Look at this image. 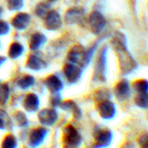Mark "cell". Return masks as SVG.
<instances>
[{
	"mask_svg": "<svg viewBox=\"0 0 148 148\" xmlns=\"http://www.w3.org/2000/svg\"><path fill=\"white\" fill-rule=\"evenodd\" d=\"M46 86L51 93H58L63 88V82L56 75H50L45 81Z\"/></svg>",
	"mask_w": 148,
	"mask_h": 148,
	"instance_id": "cell-16",
	"label": "cell"
},
{
	"mask_svg": "<svg viewBox=\"0 0 148 148\" xmlns=\"http://www.w3.org/2000/svg\"><path fill=\"white\" fill-rule=\"evenodd\" d=\"M48 130L46 128L42 127H37L30 132L29 135V144L31 147H38L42 144L47 135Z\"/></svg>",
	"mask_w": 148,
	"mask_h": 148,
	"instance_id": "cell-11",
	"label": "cell"
},
{
	"mask_svg": "<svg viewBox=\"0 0 148 148\" xmlns=\"http://www.w3.org/2000/svg\"><path fill=\"white\" fill-rule=\"evenodd\" d=\"M133 88L138 93H147V81L141 79L133 84Z\"/></svg>",
	"mask_w": 148,
	"mask_h": 148,
	"instance_id": "cell-25",
	"label": "cell"
},
{
	"mask_svg": "<svg viewBox=\"0 0 148 148\" xmlns=\"http://www.w3.org/2000/svg\"><path fill=\"white\" fill-rule=\"evenodd\" d=\"M6 61V58L2 56H0V66H1V64L4 63V62Z\"/></svg>",
	"mask_w": 148,
	"mask_h": 148,
	"instance_id": "cell-34",
	"label": "cell"
},
{
	"mask_svg": "<svg viewBox=\"0 0 148 148\" xmlns=\"http://www.w3.org/2000/svg\"><path fill=\"white\" fill-rule=\"evenodd\" d=\"M112 46L117 53L120 63V67L124 75H127L132 72L136 68L137 64L131 53L127 50L124 40V36L121 33L117 34L116 37L113 38Z\"/></svg>",
	"mask_w": 148,
	"mask_h": 148,
	"instance_id": "cell-1",
	"label": "cell"
},
{
	"mask_svg": "<svg viewBox=\"0 0 148 148\" xmlns=\"http://www.w3.org/2000/svg\"><path fill=\"white\" fill-rule=\"evenodd\" d=\"M53 98H51V105L53 107H57L60 105L61 103V98L60 95H59L58 93H54L53 94Z\"/></svg>",
	"mask_w": 148,
	"mask_h": 148,
	"instance_id": "cell-32",
	"label": "cell"
},
{
	"mask_svg": "<svg viewBox=\"0 0 148 148\" xmlns=\"http://www.w3.org/2000/svg\"><path fill=\"white\" fill-rule=\"evenodd\" d=\"M46 40V36L41 33H36L32 35L29 40V47L32 51H36L40 49Z\"/></svg>",
	"mask_w": 148,
	"mask_h": 148,
	"instance_id": "cell-19",
	"label": "cell"
},
{
	"mask_svg": "<svg viewBox=\"0 0 148 148\" xmlns=\"http://www.w3.org/2000/svg\"><path fill=\"white\" fill-rule=\"evenodd\" d=\"M63 71L66 80L72 84L75 83L80 79L82 72L81 67L70 62H67L64 65Z\"/></svg>",
	"mask_w": 148,
	"mask_h": 148,
	"instance_id": "cell-6",
	"label": "cell"
},
{
	"mask_svg": "<svg viewBox=\"0 0 148 148\" xmlns=\"http://www.w3.org/2000/svg\"><path fill=\"white\" fill-rule=\"evenodd\" d=\"M59 106H60L62 109L64 110V111L70 112L76 119H80V117L82 116L81 110L79 109V108L78 107V106L77 105L76 103L74 102V101L69 100V101L61 102Z\"/></svg>",
	"mask_w": 148,
	"mask_h": 148,
	"instance_id": "cell-17",
	"label": "cell"
},
{
	"mask_svg": "<svg viewBox=\"0 0 148 148\" xmlns=\"http://www.w3.org/2000/svg\"><path fill=\"white\" fill-rule=\"evenodd\" d=\"M89 24L91 31L95 34H99L106 25L103 15L98 11H92L89 16Z\"/></svg>",
	"mask_w": 148,
	"mask_h": 148,
	"instance_id": "cell-5",
	"label": "cell"
},
{
	"mask_svg": "<svg viewBox=\"0 0 148 148\" xmlns=\"http://www.w3.org/2000/svg\"><path fill=\"white\" fill-rule=\"evenodd\" d=\"M95 140L96 147H107L112 140V133L109 130L104 129L97 130L95 132Z\"/></svg>",
	"mask_w": 148,
	"mask_h": 148,
	"instance_id": "cell-13",
	"label": "cell"
},
{
	"mask_svg": "<svg viewBox=\"0 0 148 148\" xmlns=\"http://www.w3.org/2000/svg\"><path fill=\"white\" fill-rule=\"evenodd\" d=\"M30 23V14L26 12H20L16 14L12 19V25L14 28L19 30H23L28 27Z\"/></svg>",
	"mask_w": 148,
	"mask_h": 148,
	"instance_id": "cell-14",
	"label": "cell"
},
{
	"mask_svg": "<svg viewBox=\"0 0 148 148\" xmlns=\"http://www.w3.org/2000/svg\"><path fill=\"white\" fill-rule=\"evenodd\" d=\"M38 118L42 125L50 127L53 125L58 120V114L53 108H45L38 113Z\"/></svg>",
	"mask_w": 148,
	"mask_h": 148,
	"instance_id": "cell-8",
	"label": "cell"
},
{
	"mask_svg": "<svg viewBox=\"0 0 148 148\" xmlns=\"http://www.w3.org/2000/svg\"><path fill=\"white\" fill-rule=\"evenodd\" d=\"M17 139L12 134H8L4 137L1 143V148H17Z\"/></svg>",
	"mask_w": 148,
	"mask_h": 148,
	"instance_id": "cell-23",
	"label": "cell"
},
{
	"mask_svg": "<svg viewBox=\"0 0 148 148\" xmlns=\"http://www.w3.org/2000/svg\"><path fill=\"white\" fill-rule=\"evenodd\" d=\"M136 105L143 108H147L148 105V99L147 93H139L137 96H136L135 99Z\"/></svg>",
	"mask_w": 148,
	"mask_h": 148,
	"instance_id": "cell-26",
	"label": "cell"
},
{
	"mask_svg": "<svg viewBox=\"0 0 148 148\" xmlns=\"http://www.w3.org/2000/svg\"><path fill=\"white\" fill-rule=\"evenodd\" d=\"M34 82L35 78L33 76H31V75H27L21 77V79L17 82V85H18V86L21 89L25 90L29 88L30 87L33 86L34 85Z\"/></svg>",
	"mask_w": 148,
	"mask_h": 148,
	"instance_id": "cell-21",
	"label": "cell"
},
{
	"mask_svg": "<svg viewBox=\"0 0 148 148\" xmlns=\"http://www.w3.org/2000/svg\"><path fill=\"white\" fill-rule=\"evenodd\" d=\"M10 120L6 111L0 109V130H4L8 126Z\"/></svg>",
	"mask_w": 148,
	"mask_h": 148,
	"instance_id": "cell-29",
	"label": "cell"
},
{
	"mask_svg": "<svg viewBox=\"0 0 148 148\" xmlns=\"http://www.w3.org/2000/svg\"><path fill=\"white\" fill-rule=\"evenodd\" d=\"M10 31V25L5 21H0V36L6 35Z\"/></svg>",
	"mask_w": 148,
	"mask_h": 148,
	"instance_id": "cell-30",
	"label": "cell"
},
{
	"mask_svg": "<svg viewBox=\"0 0 148 148\" xmlns=\"http://www.w3.org/2000/svg\"><path fill=\"white\" fill-rule=\"evenodd\" d=\"M114 94L119 101H124L128 99L131 95V90L129 82L125 79L120 81L114 88Z\"/></svg>",
	"mask_w": 148,
	"mask_h": 148,
	"instance_id": "cell-12",
	"label": "cell"
},
{
	"mask_svg": "<svg viewBox=\"0 0 148 148\" xmlns=\"http://www.w3.org/2000/svg\"><path fill=\"white\" fill-rule=\"evenodd\" d=\"M139 143H140V145L141 148H147V134H143L140 137Z\"/></svg>",
	"mask_w": 148,
	"mask_h": 148,
	"instance_id": "cell-33",
	"label": "cell"
},
{
	"mask_svg": "<svg viewBox=\"0 0 148 148\" xmlns=\"http://www.w3.org/2000/svg\"><path fill=\"white\" fill-rule=\"evenodd\" d=\"M7 5L10 11H17L23 7V0H7Z\"/></svg>",
	"mask_w": 148,
	"mask_h": 148,
	"instance_id": "cell-27",
	"label": "cell"
},
{
	"mask_svg": "<svg viewBox=\"0 0 148 148\" xmlns=\"http://www.w3.org/2000/svg\"><path fill=\"white\" fill-rule=\"evenodd\" d=\"M40 101L37 95L35 93H29L25 98L23 101V107L27 112H35L39 108Z\"/></svg>",
	"mask_w": 148,
	"mask_h": 148,
	"instance_id": "cell-15",
	"label": "cell"
},
{
	"mask_svg": "<svg viewBox=\"0 0 148 148\" xmlns=\"http://www.w3.org/2000/svg\"><path fill=\"white\" fill-rule=\"evenodd\" d=\"M107 47H103L98 56L94 71V79L104 82L106 79Z\"/></svg>",
	"mask_w": 148,
	"mask_h": 148,
	"instance_id": "cell-3",
	"label": "cell"
},
{
	"mask_svg": "<svg viewBox=\"0 0 148 148\" xmlns=\"http://www.w3.org/2000/svg\"><path fill=\"white\" fill-rule=\"evenodd\" d=\"M98 114L104 119H111L116 114L115 105L108 100L101 101L98 106Z\"/></svg>",
	"mask_w": 148,
	"mask_h": 148,
	"instance_id": "cell-10",
	"label": "cell"
},
{
	"mask_svg": "<svg viewBox=\"0 0 148 148\" xmlns=\"http://www.w3.org/2000/svg\"><path fill=\"white\" fill-rule=\"evenodd\" d=\"M49 10H50V5L49 4L44 2H40L38 4V5L36 6L35 12H36V14L38 17L44 18L46 14L49 12Z\"/></svg>",
	"mask_w": 148,
	"mask_h": 148,
	"instance_id": "cell-24",
	"label": "cell"
},
{
	"mask_svg": "<svg viewBox=\"0 0 148 148\" xmlns=\"http://www.w3.org/2000/svg\"><path fill=\"white\" fill-rule=\"evenodd\" d=\"M47 1H49V2H54V1H57V0H47Z\"/></svg>",
	"mask_w": 148,
	"mask_h": 148,
	"instance_id": "cell-36",
	"label": "cell"
},
{
	"mask_svg": "<svg viewBox=\"0 0 148 148\" xmlns=\"http://www.w3.org/2000/svg\"><path fill=\"white\" fill-rule=\"evenodd\" d=\"M14 119L20 127H25L27 124V116L22 111H17L14 114Z\"/></svg>",
	"mask_w": 148,
	"mask_h": 148,
	"instance_id": "cell-28",
	"label": "cell"
},
{
	"mask_svg": "<svg viewBox=\"0 0 148 148\" xmlns=\"http://www.w3.org/2000/svg\"><path fill=\"white\" fill-rule=\"evenodd\" d=\"M67 60L70 63L85 67L88 65L86 59V49L79 45L74 46L68 53Z\"/></svg>",
	"mask_w": 148,
	"mask_h": 148,
	"instance_id": "cell-4",
	"label": "cell"
},
{
	"mask_svg": "<svg viewBox=\"0 0 148 148\" xmlns=\"http://www.w3.org/2000/svg\"><path fill=\"white\" fill-rule=\"evenodd\" d=\"M10 88L7 84H3L0 86V106L7 104L10 98Z\"/></svg>",
	"mask_w": 148,
	"mask_h": 148,
	"instance_id": "cell-22",
	"label": "cell"
},
{
	"mask_svg": "<svg viewBox=\"0 0 148 148\" xmlns=\"http://www.w3.org/2000/svg\"><path fill=\"white\" fill-rule=\"evenodd\" d=\"M110 94L108 90H99L98 93L97 94L96 98L99 101H104V100H108L107 99V97L109 96Z\"/></svg>",
	"mask_w": 148,
	"mask_h": 148,
	"instance_id": "cell-31",
	"label": "cell"
},
{
	"mask_svg": "<svg viewBox=\"0 0 148 148\" xmlns=\"http://www.w3.org/2000/svg\"><path fill=\"white\" fill-rule=\"evenodd\" d=\"M85 14V10L82 7H72L65 13L64 20L68 24H79L83 20Z\"/></svg>",
	"mask_w": 148,
	"mask_h": 148,
	"instance_id": "cell-9",
	"label": "cell"
},
{
	"mask_svg": "<svg viewBox=\"0 0 148 148\" xmlns=\"http://www.w3.org/2000/svg\"><path fill=\"white\" fill-rule=\"evenodd\" d=\"M2 12H3V10H2V8H1V7H0V17H1V14H2Z\"/></svg>",
	"mask_w": 148,
	"mask_h": 148,
	"instance_id": "cell-35",
	"label": "cell"
},
{
	"mask_svg": "<svg viewBox=\"0 0 148 148\" xmlns=\"http://www.w3.org/2000/svg\"><path fill=\"white\" fill-rule=\"evenodd\" d=\"M44 24L46 29L56 30L62 27V21L59 13L56 10H49L44 17Z\"/></svg>",
	"mask_w": 148,
	"mask_h": 148,
	"instance_id": "cell-7",
	"label": "cell"
},
{
	"mask_svg": "<svg viewBox=\"0 0 148 148\" xmlns=\"http://www.w3.org/2000/svg\"><path fill=\"white\" fill-rule=\"evenodd\" d=\"M24 52V47L22 44L17 42L12 43L8 51V55L11 59H17Z\"/></svg>",
	"mask_w": 148,
	"mask_h": 148,
	"instance_id": "cell-20",
	"label": "cell"
},
{
	"mask_svg": "<svg viewBox=\"0 0 148 148\" xmlns=\"http://www.w3.org/2000/svg\"><path fill=\"white\" fill-rule=\"evenodd\" d=\"M81 143L80 134L72 125H67L64 130V148H77Z\"/></svg>",
	"mask_w": 148,
	"mask_h": 148,
	"instance_id": "cell-2",
	"label": "cell"
},
{
	"mask_svg": "<svg viewBox=\"0 0 148 148\" xmlns=\"http://www.w3.org/2000/svg\"><path fill=\"white\" fill-rule=\"evenodd\" d=\"M26 67L30 70L38 71L46 67V63L36 55H30L26 62Z\"/></svg>",
	"mask_w": 148,
	"mask_h": 148,
	"instance_id": "cell-18",
	"label": "cell"
}]
</instances>
